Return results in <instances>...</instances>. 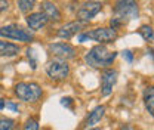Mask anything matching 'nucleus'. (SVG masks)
Instances as JSON below:
<instances>
[{
    "label": "nucleus",
    "mask_w": 154,
    "mask_h": 130,
    "mask_svg": "<svg viewBox=\"0 0 154 130\" xmlns=\"http://www.w3.org/2000/svg\"><path fill=\"white\" fill-rule=\"evenodd\" d=\"M116 56H117V52L108 50V47L104 46V44H98V46H94L86 53L85 61H86L88 65H91L94 68H99V67H105V65L113 64Z\"/></svg>",
    "instance_id": "f257e3e1"
},
{
    "label": "nucleus",
    "mask_w": 154,
    "mask_h": 130,
    "mask_svg": "<svg viewBox=\"0 0 154 130\" xmlns=\"http://www.w3.org/2000/svg\"><path fill=\"white\" fill-rule=\"evenodd\" d=\"M15 95L18 96V99L24 102H36L42 98L43 90L37 83H18L15 86Z\"/></svg>",
    "instance_id": "f03ea898"
},
{
    "label": "nucleus",
    "mask_w": 154,
    "mask_h": 130,
    "mask_svg": "<svg viewBox=\"0 0 154 130\" xmlns=\"http://www.w3.org/2000/svg\"><path fill=\"white\" fill-rule=\"evenodd\" d=\"M114 14L120 19H135L139 15L136 0H119L116 3Z\"/></svg>",
    "instance_id": "7ed1b4c3"
},
{
    "label": "nucleus",
    "mask_w": 154,
    "mask_h": 130,
    "mask_svg": "<svg viewBox=\"0 0 154 130\" xmlns=\"http://www.w3.org/2000/svg\"><path fill=\"white\" fill-rule=\"evenodd\" d=\"M46 73L48 75L55 80V81H61V80H65L68 74H70V67L67 64V61H62V59H54L51 62H48L46 65Z\"/></svg>",
    "instance_id": "20e7f679"
},
{
    "label": "nucleus",
    "mask_w": 154,
    "mask_h": 130,
    "mask_svg": "<svg viewBox=\"0 0 154 130\" xmlns=\"http://www.w3.org/2000/svg\"><path fill=\"white\" fill-rule=\"evenodd\" d=\"M88 38H92V40H95L98 43L104 44V43L114 41L116 38H117V33H116V30H113V28H96V30H92V31L86 33V34L79 36V41H85Z\"/></svg>",
    "instance_id": "39448f33"
},
{
    "label": "nucleus",
    "mask_w": 154,
    "mask_h": 130,
    "mask_svg": "<svg viewBox=\"0 0 154 130\" xmlns=\"http://www.w3.org/2000/svg\"><path fill=\"white\" fill-rule=\"evenodd\" d=\"M0 36L6 38H12V40H18V41H31L33 40V36L21 28L18 25H6V27H0Z\"/></svg>",
    "instance_id": "423d86ee"
},
{
    "label": "nucleus",
    "mask_w": 154,
    "mask_h": 130,
    "mask_svg": "<svg viewBox=\"0 0 154 130\" xmlns=\"http://www.w3.org/2000/svg\"><path fill=\"white\" fill-rule=\"evenodd\" d=\"M117 77H119V73L117 70H113V68H108V70H104L102 74H101V93L102 96H108L113 92V87L117 83Z\"/></svg>",
    "instance_id": "0eeeda50"
},
{
    "label": "nucleus",
    "mask_w": 154,
    "mask_h": 130,
    "mask_svg": "<svg viewBox=\"0 0 154 130\" xmlns=\"http://www.w3.org/2000/svg\"><path fill=\"white\" fill-rule=\"evenodd\" d=\"M101 9H102V5L99 2H95V0L94 2H88L77 11V19L82 21V22H88L95 15H98L101 12Z\"/></svg>",
    "instance_id": "6e6552de"
},
{
    "label": "nucleus",
    "mask_w": 154,
    "mask_h": 130,
    "mask_svg": "<svg viewBox=\"0 0 154 130\" xmlns=\"http://www.w3.org/2000/svg\"><path fill=\"white\" fill-rule=\"evenodd\" d=\"M49 52L62 61H67L76 56V49L68 43H52L49 44Z\"/></svg>",
    "instance_id": "1a4fd4ad"
},
{
    "label": "nucleus",
    "mask_w": 154,
    "mask_h": 130,
    "mask_svg": "<svg viewBox=\"0 0 154 130\" xmlns=\"http://www.w3.org/2000/svg\"><path fill=\"white\" fill-rule=\"evenodd\" d=\"M83 25H85V24H83L82 21H73V22H68V24H65L64 27L59 28V31H58V37L68 40V38L73 37L74 34H77V33L83 28Z\"/></svg>",
    "instance_id": "9d476101"
},
{
    "label": "nucleus",
    "mask_w": 154,
    "mask_h": 130,
    "mask_svg": "<svg viewBox=\"0 0 154 130\" xmlns=\"http://www.w3.org/2000/svg\"><path fill=\"white\" fill-rule=\"evenodd\" d=\"M27 24H28V27H30L31 30L37 31V30H42V28L48 24V18H46V15L42 14V12L30 14V15L27 17Z\"/></svg>",
    "instance_id": "9b49d317"
},
{
    "label": "nucleus",
    "mask_w": 154,
    "mask_h": 130,
    "mask_svg": "<svg viewBox=\"0 0 154 130\" xmlns=\"http://www.w3.org/2000/svg\"><path fill=\"white\" fill-rule=\"evenodd\" d=\"M42 14H45L46 18L52 19V21H59L61 19V12L57 8V5H54L49 0H45L42 3Z\"/></svg>",
    "instance_id": "f8f14e48"
},
{
    "label": "nucleus",
    "mask_w": 154,
    "mask_h": 130,
    "mask_svg": "<svg viewBox=\"0 0 154 130\" xmlns=\"http://www.w3.org/2000/svg\"><path fill=\"white\" fill-rule=\"evenodd\" d=\"M104 114H105V107L104 105H101V107H96L94 111L89 114V117H88V120H86V127H92V126H95L98 124L99 121H101V118L104 117Z\"/></svg>",
    "instance_id": "ddd939ff"
},
{
    "label": "nucleus",
    "mask_w": 154,
    "mask_h": 130,
    "mask_svg": "<svg viewBox=\"0 0 154 130\" xmlns=\"http://www.w3.org/2000/svg\"><path fill=\"white\" fill-rule=\"evenodd\" d=\"M19 46L9 43V41H2L0 40V56H15L19 53Z\"/></svg>",
    "instance_id": "4468645a"
},
{
    "label": "nucleus",
    "mask_w": 154,
    "mask_h": 130,
    "mask_svg": "<svg viewBox=\"0 0 154 130\" xmlns=\"http://www.w3.org/2000/svg\"><path fill=\"white\" fill-rule=\"evenodd\" d=\"M144 104L147 111L154 117V86H148L144 90Z\"/></svg>",
    "instance_id": "2eb2a0df"
},
{
    "label": "nucleus",
    "mask_w": 154,
    "mask_h": 130,
    "mask_svg": "<svg viewBox=\"0 0 154 130\" xmlns=\"http://www.w3.org/2000/svg\"><path fill=\"white\" fill-rule=\"evenodd\" d=\"M18 6L22 14H28L36 6V0H18Z\"/></svg>",
    "instance_id": "dca6fc26"
},
{
    "label": "nucleus",
    "mask_w": 154,
    "mask_h": 130,
    "mask_svg": "<svg viewBox=\"0 0 154 130\" xmlns=\"http://www.w3.org/2000/svg\"><path fill=\"white\" fill-rule=\"evenodd\" d=\"M139 34L142 36V38L145 41H153L154 40V30L151 27H148V25H142L139 28Z\"/></svg>",
    "instance_id": "f3484780"
},
{
    "label": "nucleus",
    "mask_w": 154,
    "mask_h": 130,
    "mask_svg": "<svg viewBox=\"0 0 154 130\" xmlns=\"http://www.w3.org/2000/svg\"><path fill=\"white\" fill-rule=\"evenodd\" d=\"M22 130H38V123L36 118H28L24 124V129Z\"/></svg>",
    "instance_id": "a211bd4d"
},
{
    "label": "nucleus",
    "mask_w": 154,
    "mask_h": 130,
    "mask_svg": "<svg viewBox=\"0 0 154 130\" xmlns=\"http://www.w3.org/2000/svg\"><path fill=\"white\" fill-rule=\"evenodd\" d=\"M14 120L11 118H0V130H12Z\"/></svg>",
    "instance_id": "6ab92c4d"
},
{
    "label": "nucleus",
    "mask_w": 154,
    "mask_h": 130,
    "mask_svg": "<svg viewBox=\"0 0 154 130\" xmlns=\"http://www.w3.org/2000/svg\"><path fill=\"white\" fill-rule=\"evenodd\" d=\"M9 9V2L6 0H0V12H5Z\"/></svg>",
    "instance_id": "aec40b11"
},
{
    "label": "nucleus",
    "mask_w": 154,
    "mask_h": 130,
    "mask_svg": "<svg viewBox=\"0 0 154 130\" xmlns=\"http://www.w3.org/2000/svg\"><path fill=\"white\" fill-rule=\"evenodd\" d=\"M5 107H6V108H9V110H12L14 112H18V105H15L14 102H6V104H5Z\"/></svg>",
    "instance_id": "412c9836"
},
{
    "label": "nucleus",
    "mask_w": 154,
    "mask_h": 130,
    "mask_svg": "<svg viewBox=\"0 0 154 130\" xmlns=\"http://www.w3.org/2000/svg\"><path fill=\"white\" fill-rule=\"evenodd\" d=\"M123 56H126V59H128L129 62H132V61H134V55H132V52H131V50H125V52H123Z\"/></svg>",
    "instance_id": "4be33fe9"
},
{
    "label": "nucleus",
    "mask_w": 154,
    "mask_h": 130,
    "mask_svg": "<svg viewBox=\"0 0 154 130\" xmlns=\"http://www.w3.org/2000/svg\"><path fill=\"white\" fill-rule=\"evenodd\" d=\"M71 101H73L71 98H62V99H61V104H62L64 107H70V104H71Z\"/></svg>",
    "instance_id": "5701e85b"
},
{
    "label": "nucleus",
    "mask_w": 154,
    "mask_h": 130,
    "mask_svg": "<svg viewBox=\"0 0 154 130\" xmlns=\"http://www.w3.org/2000/svg\"><path fill=\"white\" fill-rule=\"evenodd\" d=\"M119 130H135V129L131 126V124H125V126H122Z\"/></svg>",
    "instance_id": "b1692460"
},
{
    "label": "nucleus",
    "mask_w": 154,
    "mask_h": 130,
    "mask_svg": "<svg viewBox=\"0 0 154 130\" xmlns=\"http://www.w3.org/2000/svg\"><path fill=\"white\" fill-rule=\"evenodd\" d=\"M5 104H6V102H5V99H0V110H3V108H5Z\"/></svg>",
    "instance_id": "393cba45"
},
{
    "label": "nucleus",
    "mask_w": 154,
    "mask_h": 130,
    "mask_svg": "<svg viewBox=\"0 0 154 130\" xmlns=\"http://www.w3.org/2000/svg\"><path fill=\"white\" fill-rule=\"evenodd\" d=\"M89 130H101V129H89Z\"/></svg>",
    "instance_id": "a878e982"
}]
</instances>
